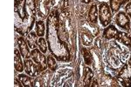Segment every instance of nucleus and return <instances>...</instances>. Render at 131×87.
Here are the masks:
<instances>
[{
    "mask_svg": "<svg viewBox=\"0 0 131 87\" xmlns=\"http://www.w3.org/2000/svg\"><path fill=\"white\" fill-rule=\"evenodd\" d=\"M65 31L61 29L60 12L53 9L46 20V39L50 53L60 62H69L71 52L66 38Z\"/></svg>",
    "mask_w": 131,
    "mask_h": 87,
    "instance_id": "1",
    "label": "nucleus"
},
{
    "mask_svg": "<svg viewBox=\"0 0 131 87\" xmlns=\"http://www.w3.org/2000/svg\"><path fill=\"white\" fill-rule=\"evenodd\" d=\"M36 23V0H24L15 7V31L25 36L31 32Z\"/></svg>",
    "mask_w": 131,
    "mask_h": 87,
    "instance_id": "2",
    "label": "nucleus"
},
{
    "mask_svg": "<svg viewBox=\"0 0 131 87\" xmlns=\"http://www.w3.org/2000/svg\"><path fill=\"white\" fill-rule=\"evenodd\" d=\"M122 86H131V55L116 76Z\"/></svg>",
    "mask_w": 131,
    "mask_h": 87,
    "instance_id": "3",
    "label": "nucleus"
},
{
    "mask_svg": "<svg viewBox=\"0 0 131 87\" xmlns=\"http://www.w3.org/2000/svg\"><path fill=\"white\" fill-rule=\"evenodd\" d=\"M98 17L101 24L103 27H107V25L110 24L112 19V10L108 4L105 2L100 4L98 7Z\"/></svg>",
    "mask_w": 131,
    "mask_h": 87,
    "instance_id": "4",
    "label": "nucleus"
},
{
    "mask_svg": "<svg viewBox=\"0 0 131 87\" xmlns=\"http://www.w3.org/2000/svg\"><path fill=\"white\" fill-rule=\"evenodd\" d=\"M31 58L36 65L39 67L40 72L47 69V63H46V57L39 49H32L31 52Z\"/></svg>",
    "mask_w": 131,
    "mask_h": 87,
    "instance_id": "5",
    "label": "nucleus"
},
{
    "mask_svg": "<svg viewBox=\"0 0 131 87\" xmlns=\"http://www.w3.org/2000/svg\"><path fill=\"white\" fill-rule=\"evenodd\" d=\"M115 24L120 29L123 31H129L131 27L130 18L125 11H119L115 17Z\"/></svg>",
    "mask_w": 131,
    "mask_h": 87,
    "instance_id": "6",
    "label": "nucleus"
},
{
    "mask_svg": "<svg viewBox=\"0 0 131 87\" xmlns=\"http://www.w3.org/2000/svg\"><path fill=\"white\" fill-rule=\"evenodd\" d=\"M106 58H107V62L108 63L110 67L113 68V69L118 68L122 65L118 52H116V50H114V48H111L110 50H108L107 52Z\"/></svg>",
    "mask_w": 131,
    "mask_h": 87,
    "instance_id": "7",
    "label": "nucleus"
},
{
    "mask_svg": "<svg viewBox=\"0 0 131 87\" xmlns=\"http://www.w3.org/2000/svg\"><path fill=\"white\" fill-rule=\"evenodd\" d=\"M24 67H25V71L27 75L31 76L32 78H35L40 73L39 70V67L36 64L33 62L32 59L25 58L24 61Z\"/></svg>",
    "mask_w": 131,
    "mask_h": 87,
    "instance_id": "8",
    "label": "nucleus"
},
{
    "mask_svg": "<svg viewBox=\"0 0 131 87\" xmlns=\"http://www.w3.org/2000/svg\"><path fill=\"white\" fill-rule=\"evenodd\" d=\"M18 48H19V52L22 57L25 58H31V52L29 50V45L27 44L26 40H25L23 37H19L18 39Z\"/></svg>",
    "mask_w": 131,
    "mask_h": 87,
    "instance_id": "9",
    "label": "nucleus"
},
{
    "mask_svg": "<svg viewBox=\"0 0 131 87\" xmlns=\"http://www.w3.org/2000/svg\"><path fill=\"white\" fill-rule=\"evenodd\" d=\"M115 40L131 50V36L128 33L119 31L115 37Z\"/></svg>",
    "mask_w": 131,
    "mask_h": 87,
    "instance_id": "10",
    "label": "nucleus"
},
{
    "mask_svg": "<svg viewBox=\"0 0 131 87\" xmlns=\"http://www.w3.org/2000/svg\"><path fill=\"white\" fill-rule=\"evenodd\" d=\"M118 31H118L115 25L109 24V25H107L106 28L104 29V31H103V38L107 40L115 39Z\"/></svg>",
    "mask_w": 131,
    "mask_h": 87,
    "instance_id": "11",
    "label": "nucleus"
},
{
    "mask_svg": "<svg viewBox=\"0 0 131 87\" xmlns=\"http://www.w3.org/2000/svg\"><path fill=\"white\" fill-rule=\"evenodd\" d=\"M21 53L19 52V50L15 49V52H14V65H15V69L18 72H22L23 71H25V67H24V62L22 61L21 58Z\"/></svg>",
    "mask_w": 131,
    "mask_h": 87,
    "instance_id": "12",
    "label": "nucleus"
},
{
    "mask_svg": "<svg viewBox=\"0 0 131 87\" xmlns=\"http://www.w3.org/2000/svg\"><path fill=\"white\" fill-rule=\"evenodd\" d=\"M38 37H39V36L37 35V33H35L34 31H32L27 34L26 42L31 49H35L38 46V39H39Z\"/></svg>",
    "mask_w": 131,
    "mask_h": 87,
    "instance_id": "13",
    "label": "nucleus"
},
{
    "mask_svg": "<svg viewBox=\"0 0 131 87\" xmlns=\"http://www.w3.org/2000/svg\"><path fill=\"white\" fill-rule=\"evenodd\" d=\"M18 78L19 79V81L21 82V84H23L24 87H31V86H34V81L32 79V77L25 74H19L18 76Z\"/></svg>",
    "mask_w": 131,
    "mask_h": 87,
    "instance_id": "14",
    "label": "nucleus"
},
{
    "mask_svg": "<svg viewBox=\"0 0 131 87\" xmlns=\"http://www.w3.org/2000/svg\"><path fill=\"white\" fill-rule=\"evenodd\" d=\"M131 0H109L110 8L113 12H117L122 5H127Z\"/></svg>",
    "mask_w": 131,
    "mask_h": 87,
    "instance_id": "15",
    "label": "nucleus"
},
{
    "mask_svg": "<svg viewBox=\"0 0 131 87\" xmlns=\"http://www.w3.org/2000/svg\"><path fill=\"white\" fill-rule=\"evenodd\" d=\"M83 75H84L83 78L84 86H90L93 78H94V72H93V71L89 67H85Z\"/></svg>",
    "mask_w": 131,
    "mask_h": 87,
    "instance_id": "16",
    "label": "nucleus"
},
{
    "mask_svg": "<svg viewBox=\"0 0 131 87\" xmlns=\"http://www.w3.org/2000/svg\"><path fill=\"white\" fill-rule=\"evenodd\" d=\"M88 21L92 24H96L98 19V7L96 5H92L88 12Z\"/></svg>",
    "mask_w": 131,
    "mask_h": 87,
    "instance_id": "17",
    "label": "nucleus"
},
{
    "mask_svg": "<svg viewBox=\"0 0 131 87\" xmlns=\"http://www.w3.org/2000/svg\"><path fill=\"white\" fill-rule=\"evenodd\" d=\"M35 26H36V33L39 36V38L44 37L45 33L46 31V27L45 25V23L42 20H37L35 23Z\"/></svg>",
    "mask_w": 131,
    "mask_h": 87,
    "instance_id": "18",
    "label": "nucleus"
},
{
    "mask_svg": "<svg viewBox=\"0 0 131 87\" xmlns=\"http://www.w3.org/2000/svg\"><path fill=\"white\" fill-rule=\"evenodd\" d=\"M56 60L57 59L54 58L52 54L49 55V56H47V58H46L47 67L52 71H56L57 69H58V65H57V63H56Z\"/></svg>",
    "mask_w": 131,
    "mask_h": 87,
    "instance_id": "19",
    "label": "nucleus"
},
{
    "mask_svg": "<svg viewBox=\"0 0 131 87\" xmlns=\"http://www.w3.org/2000/svg\"><path fill=\"white\" fill-rule=\"evenodd\" d=\"M47 41L44 37H40L38 39V48L43 53L47 52Z\"/></svg>",
    "mask_w": 131,
    "mask_h": 87,
    "instance_id": "20",
    "label": "nucleus"
},
{
    "mask_svg": "<svg viewBox=\"0 0 131 87\" xmlns=\"http://www.w3.org/2000/svg\"><path fill=\"white\" fill-rule=\"evenodd\" d=\"M81 52H82V55H83L84 61H85L86 65H90L91 64H92V56H91L90 52H88L86 48H82Z\"/></svg>",
    "mask_w": 131,
    "mask_h": 87,
    "instance_id": "21",
    "label": "nucleus"
},
{
    "mask_svg": "<svg viewBox=\"0 0 131 87\" xmlns=\"http://www.w3.org/2000/svg\"><path fill=\"white\" fill-rule=\"evenodd\" d=\"M125 12L128 14V16L131 19V1L125 5Z\"/></svg>",
    "mask_w": 131,
    "mask_h": 87,
    "instance_id": "22",
    "label": "nucleus"
},
{
    "mask_svg": "<svg viewBox=\"0 0 131 87\" xmlns=\"http://www.w3.org/2000/svg\"><path fill=\"white\" fill-rule=\"evenodd\" d=\"M14 85H15L16 87H22L23 84H21V82L19 81L18 78H15V84H14Z\"/></svg>",
    "mask_w": 131,
    "mask_h": 87,
    "instance_id": "23",
    "label": "nucleus"
},
{
    "mask_svg": "<svg viewBox=\"0 0 131 87\" xmlns=\"http://www.w3.org/2000/svg\"><path fill=\"white\" fill-rule=\"evenodd\" d=\"M23 1H24V0H15V7H17V6L21 5Z\"/></svg>",
    "mask_w": 131,
    "mask_h": 87,
    "instance_id": "24",
    "label": "nucleus"
},
{
    "mask_svg": "<svg viewBox=\"0 0 131 87\" xmlns=\"http://www.w3.org/2000/svg\"><path fill=\"white\" fill-rule=\"evenodd\" d=\"M91 1H92V0H81V2L84 4H89Z\"/></svg>",
    "mask_w": 131,
    "mask_h": 87,
    "instance_id": "25",
    "label": "nucleus"
},
{
    "mask_svg": "<svg viewBox=\"0 0 131 87\" xmlns=\"http://www.w3.org/2000/svg\"><path fill=\"white\" fill-rule=\"evenodd\" d=\"M95 85H98V84H97V81H94L93 83V84H91L90 86H95Z\"/></svg>",
    "mask_w": 131,
    "mask_h": 87,
    "instance_id": "26",
    "label": "nucleus"
},
{
    "mask_svg": "<svg viewBox=\"0 0 131 87\" xmlns=\"http://www.w3.org/2000/svg\"><path fill=\"white\" fill-rule=\"evenodd\" d=\"M130 31H131V27H130Z\"/></svg>",
    "mask_w": 131,
    "mask_h": 87,
    "instance_id": "27",
    "label": "nucleus"
}]
</instances>
